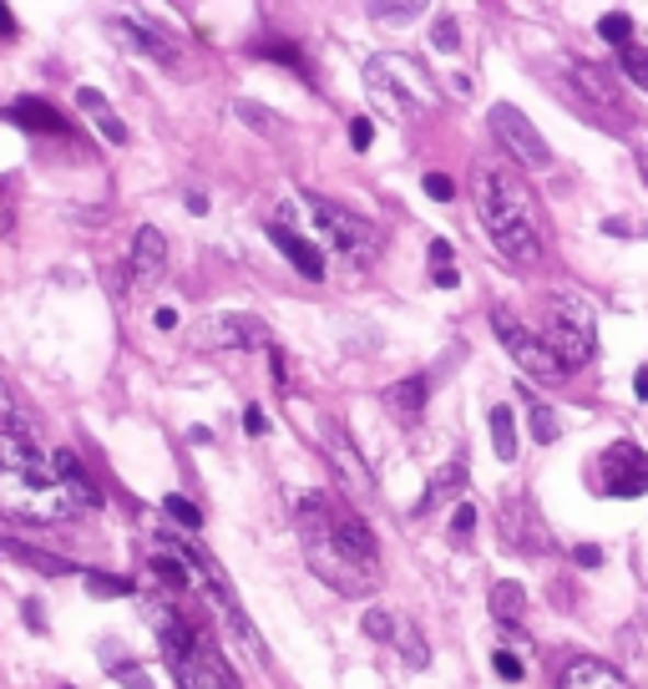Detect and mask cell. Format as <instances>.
I'll return each mask as SVG.
<instances>
[{
    "label": "cell",
    "mask_w": 648,
    "mask_h": 689,
    "mask_svg": "<svg viewBox=\"0 0 648 689\" xmlns=\"http://www.w3.org/2000/svg\"><path fill=\"white\" fill-rule=\"evenodd\" d=\"M87 588H92L96 598H127L133 594L127 578H112V573H96V568H87Z\"/></svg>",
    "instance_id": "obj_30"
},
{
    "label": "cell",
    "mask_w": 648,
    "mask_h": 689,
    "mask_svg": "<svg viewBox=\"0 0 648 689\" xmlns=\"http://www.w3.org/2000/svg\"><path fill=\"white\" fill-rule=\"evenodd\" d=\"M634 396L648 406V371H638V375H634Z\"/></svg>",
    "instance_id": "obj_49"
},
{
    "label": "cell",
    "mask_w": 648,
    "mask_h": 689,
    "mask_svg": "<svg viewBox=\"0 0 648 689\" xmlns=\"http://www.w3.org/2000/svg\"><path fill=\"white\" fill-rule=\"evenodd\" d=\"M234 112H239V122H249V127H259V133H274V117H269L259 102H234Z\"/></svg>",
    "instance_id": "obj_36"
},
{
    "label": "cell",
    "mask_w": 648,
    "mask_h": 689,
    "mask_svg": "<svg viewBox=\"0 0 648 689\" xmlns=\"http://www.w3.org/2000/svg\"><path fill=\"white\" fill-rule=\"evenodd\" d=\"M491 447H497L502 462L516 456V426H512V411H507V406H491Z\"/></svg>",
    "instance_id": "obj_24"
},
{
    "label": "cell",
    "mask_w": 648,
    "mask_h": 689,
    "mask_svg": "<svg viewBox=\"0 0 648 689\" xmlns=\"http://www.w3.org/2000/svg\"><path fill=\"white\" fill-rule=\"evenodd\" d=\"M396 650H400V659H406L410 669H425V664H431V650H425V639H421L416 623H400L396 629Z\"/></svg>",
    "instance_id": "obj_25"
},
{
    "label": "cell",
    "mask_w": 648,
    "mask_h": 689,
    "mask_svg": "<svg viewBox=\"0 0 648 689\" xmlns=\"http://www.w3.org/2000/svg\"><path fill=\"white\" fill-rule=\"evenodd\" d=\"M143 613H147V623H152V634H158V650H162V659H168L178 689H239V679H234V669L224 664V654L213 650L208 639L198 634V623H187L168 598H162V603L158 598H143Z\"/></svg>",
    "instance_id": "obj_4"
},
{
    "label": "cell",
    "mask_w": 648,
    "mask_h": 689,
    "mask_svg": "<svg viewBox=\"0 0 648 689\" xmlns=\"http://www.w3.org/2000/svg\"><path fill=\"white\" fill-rule=\"evenodd\" d=\"M187 213H208V199H203V193H187Z\"/></svg>",
    "instance_id": "obj_50"
},
{
    "label": "cell",
    "mask_w": 648,
    "mask_h": 689,
    "mask_svg": "<svg viewBox=\"0 0 648 689\" xmlns=\"http://www.w3.org/2000/svg\"><path fill=\"white\" fill-rule=\"evenodd\" d=\"M598 31H603V41H613V46H623V52H628V46H634V21H628V15L623 11H609L603 15V21H598Z\"/></svg>",
    "instance_id": "obj_29"
},
{
    "label": "cell",
    "mask_w": 648,
    "mask_h": 689,
    "mask_svg": "<svg viewBox=\"0 0 648 689\" xmlns=\"http://www.w3.org/2000/svg\"><path fill=\"white\" fill-rule=\"evenodd\" d=\"M26 623H31V629H46V613H41V603H26Z\"/></svg>",
    "instance_id": "obj_48"
},
{
    "label": "cell",
    "mask_w": 648,
    "mask_h": 689,
    "mask_svg": "<svg viewBox=\"0 0 648 689\" xmlns=\"http://www.w3.org/2000/svg\"><path fill=\"white\" fill-rule=\"evenodd\" d=\"M477 218L487 228V239L512 259V264L532 269L543 259V213L532 203V193L516 178L497 168L477 172Z\"/></svg>",
    "instance_id": "obj_3"
},
{
    "label": "cell",
    "mask_w": 648,
    "mask_h": 689,
    "mask_svg": "<svg viewBox=\"0 0 648 689\" xmlns=\"http://www.w3.org/2000/svg\"><path fill=\"white\" fill-rule=\"evenodd\" d=\"M598 472H603V492H609V497H644L648 451L634 447V441H613V447L598 456Z\"/></svg>",
    "instance_id": "obj_10"
},
{
    "label": "cell",
    "mask_w": 648,
    "mask_h": 689,
    "mask_svg": "<svg viewBox=\"0 0 648 689\" xmlns=\"http://www.w3.org/2000/svg\"><path fill=\"white\" fill-rule=\"evenodd\" d=\"M193 344L198 350H249V344H269V325L243 315V309H224L193 330Z\"/></svg>",
    "instance_id": "obj_11"
},
{
    "label": "cell",
    "mask_w": 648,
    "mask_h": 689,
    "mask_svg": "<svg viewBox=\"0 0 648 689\" xmlns=\"http://www.w3.org/2000/svg\"><path fill=\"white\" fill-rule=\"evenodd\" d=\"M152 330H178V309H172V305L152 309Z\"/></svg>",
    "instance_id": "obj_45"
},
{
    "label": "cell",
    "mask_w": 648,
    "mask_h": 689,
    "mask_svg": "<svg viewBox=\"0 0 648 689\" xmlns=\"http://www.w3.org/2000/svg\"><path fill=\"white\" fill-rule=\"evenodd\" d=\"M305 203H309V213H315V228L325 234V244L340 253L344 264L371 269L375 259H380L385 239H380V228H375L371 218H360V213L340 208V203H330V199H315V193H309Z\"/></svg>",
    "instance_id": "obj_7"
},
{
    "label": "cell",
    "mask_w": 648,
    "mask_h": 689,
    "mask_svg": "<svg viewBox=\"0 0 648 689\" xmlns=\"http://www.w3.org/2000/svg\"><path fill=\"white\" fill-rule=\"evenodd\" d=\"M269 244H274V249L284 253V259H289V264L299 269L305 279H325V274H330V269H325V249H315L305 234H294L284 218H274V224H269Z\"/></svg>",
    "instance_id": "obj_13"
},
{
    "label": "cell",
    "mask_w": 648,
    "mask_h": 689,
    "mask_svg": "<svg viewBox=\"0 0 648 689\" xmlns=\"http://www.w3.org/2000/svg\"><path fill=\"white\" fill-rule=\"evenodd\" d=\"M77 106H87L92 117H106V97L96 92V87H81V92H77Z\"/></svg>",
    "instance_id": "obj_42"
},
{
    "label": "cell",
    "mask_w": 648,
    "mask_h": 689,
    "mask_svg": "<svg viewBox=\"0 0 648 689\" xmlns=\"http://www.w3.org/2000/svg\"><path fill=\"white\" fill-rule=\"evenodd\" d=\"M421 15V0H406V5H371V21H410Z\"/></svg>",
    "instance_id": "obj_37"
},
{
    "label": "cell",
    "mask_w": 648,
    "mask_h": 689,
    "mask_svg": "<svg viewBox=\"0 0 648 689\" xmlns=\"http://www.w3.org/2000/svg\"><path fill=\"white\" fill-rule=\"evenodd\" d=\"M425 400H431V381L425 375H406V381L385 385V406H390L396 421H421Z\"/></svg>",
    "instance_id": "obj_17"
},
{
    "label": "cell",
    "mask_w": 648,
    "mask_h": 689,
    "mask_svg": "<svg viewBox=\"0 0 648 689\" xmlns=\"http://www.w3.org/2000/svg\"><path fill=\"white\" fill-rule=\"evenodd\" d=\"M425 199L451 203V199H456V183H451L446 172H425Z\"/></svg>",
    "instance_id": "obj_39"
},
{
    "label": "cell",
    "mask_w": 648,
    "mask_h": 689,
    "mask_svg": "<svg viewBox=\"0 0 648 689\" xmlns=\"http://www.w3.org/2000/svg\"><path fill=\"white\" fill-rule=\"evenodd\" d=\"M5 553H11V557H21L26 568L46 573V578H67V573H71V563H61V557H52V553H41V547L15 543V538H5Z\"/></svg>",
    "instance_id": "obj_22"
},
{
    "label": "cell",
    "mask_w": 648,
    "mask_h": 689,
    "mask_svg": "<svg viewBox=\"0 0 648 689\" xmlns=\"http://www.w3.org/2000/svg\"><path fill=\"white\" fill-rule=\"evenodd\" d=\"M350 143L365 153V147L375 143V122H371V117H355V122H350Z\"/></svg>",
    "instance_id": "obj_41"
},
{
    "label": "cell",
    "mask_w": 648,
    "mask_h": 689,
    "mask_svg": "<svg viewBox=\"0 0 648 689\" xmlns=\"http://www.w3.org/2000/svg\"><path fill=\"white\" fill-rule=\"evenodd\" d=\"M557 689H634V685H628L613 664L593 659V654H572V659L562 664V675H557Z\"/></svg>",
    "instance_id": "obj_14"
},
{
    "label": "cell",
    "mask_w": 648,
    "mask_h": 689,
    "mask_svg": "<svg viewBox=\"0 0 648 689\" xmlns=\"http://www.w3.org/2000/svg\"><path fill=\"white\" fill-rule=\"evenodd\" d=\"M491 330H497V340L507 344V355H512L527 375H537V381H562V375H568V365H562V360L547 350L543 335L527 330V325H522L512 309H497V315H491Z\"/></svg>",
    "instance_id": "obj_8"
},
{
    "label": "cell",
    "mask_w": 648,
    "mask_h": 689,
    "mask_svg": "<svg viewBox=\"0 0 648 689\" xmlns=\"http://www.w3.org/2000/svg\"><path fill=\"white\" fill-rule=\"evenodd\" d=\"M462 487H466V466H462V462H451V466H436V472H431V492H425L421 512H425V507H436L441 497H451V492H462Z\"/></svg>",
    "instance_id": "obj_23"
},
{
    "label": "cell",
    "mask_w": 648,
    "mask_h": 689,
    "mask_svg": "<svg viewBox=\"0 0 648 689\" xmlns=\"http://www.w3.org/2000/svg\"><path fill=\"white\" fill-rule=\"evenodd\" d=\"M269 365H274V381L289 385V365H284V350H269Z\"/></svg>",
    "instance_id": "obj_47"
},
{
    "label": "cell",
    "mask_w": 648,
    "mask_h": 689,
    "mask_svg": "<svg viewBox=\"0 0 648 689\" xmlns=\"http://www.w3.org/2000/svg\"><path fill=\"white\" fill-rule=\"evenodd\" d=\"M253 52L259 56H269V61H284V67H294L299 71V77L305 81H315V71H309V61L299 52H294V46H284V41H264V46H253Z\"/></svg>",
    "instance_id": "obj_28"
},
{
    "label": "cell",
    "mask_w": 648,
    "mask_h": 689,
    "mask_svg": "<svg viewBox=\"0 0 648 689\" xmlns=\"http://www.w3.org/2000/svg\"><path fill=\"white\" fill-rule=\"evenodd\" d=\"M527 416H532V437L543 441V447H553L557 431H562V421H557L553 406H547V400H537V396H527Z\"/></svg>",
    "instance_id": "obj_26"
},
{
    "label": "cell",
    "mask_w": 648,
    "mask_h": 689,
    "mask_svg": "<svg viewBox=\"0 0 648 689\" xmlns=\"http://www.w3.org/2000/svg\"><path fill=\"white\" fill-rule=\"evenodd\" d=\"M451 532H456V543H466V538L477 532V507H471V502H456V512H451Z\"/></svg>",
    "instance_id": "obj_35"
},
{
    "label": "cell",
    "mask_w": 648,
    "mask_h": 689,
    "mask_svg": "<svg viewBox=\"0 0 648 689\" xmlns=\"http://www.w3.org/2000/svg\"><path fill=\"white\" fill-rule=\"evenodd\" d=\"M243 421H249V437H264V431H269V421H264V411H259V406H249V411H243Z\"/></svg>",
    "instance_id": "obj_46"
},
{
    "label": "cell",
    "mask_w": 648,
    "mask_h": 689,
    "mask_svg": "<svg viewBox=\"0 0 648 689\" xmlns=\"http://www.w3.org/2000/svg\"><path fill=\"white\" fill-rule=\"evenodd\" d=\"M572 563H578V568H598V563H603V547L578 543V547H572Z\"/></svg>",
    "instance_id": "obj_43"
},
{
    "label": "cell",
    "mask_w": 648,
    "mask_h": 689,
    "mask_svg": "<svg viewBox=\"0 0 648 689\" xmlns=\"http://www.w3.org/2000/svg\"><path fill=\"white\" fill-rule=\"evenodd\" d=\"M491 664H497V675H502L507 685H516V679H522V659H516L512 650H497V659H491Z\"/></svg>",
    "instance_id": "obj_40"
},
{
    "label": "cell",
    "mask_w": 648,
    "mask_h": 689,
    "mask_svg": "<svg viewBox=\"0 0 648 689\" xmlns=\"http://www.w3.org/2000/svg\"><path fill=\"white\" fill-rule=\"evenodd\" d=\"M618 67H623V77H628V81L648 87V52H644V46H628V52L618 56Z\"/></svg>",
    "instance_id": "obj_33"
},
{
    "label": "cell",
    "mask_w": 648,
    "mask_h": 689,
    "mask_svg": "<svg viewBox=\"0 0 648 689\" xmlns=\"http://www.w3.org/2000/svg\"><path fill=\"white\" fill-rule=\"evenodd\" d=\"M456 253H451V244L446 239H431V279H436L441 290H456L462 284V274H456Z\"/></svg>",
    "instance_id": "obj_27"
},
{
    "label": "cell",
    "mask_w": 648,
    "mask_h": 689,
    "mask_svg": "<svg viewBox=\"0 0 648 689\" xmlns=\"http://www.w3.org/2000/svg\"><path fill=\"white\" fill-rule=\"evenodd\" d=\"M543 340L568 371L588 365L598 350V325H593V305L582 294H547V309H543Z\"/></svg>",
    "instance_id": "obj_6"
},
{
    "label": "cell",
    "mask_w": 648,
    "mask_h": 689,
    "mask_svg": "<svg viewBox=\"0 0 648 689\" xmlns=\"http://www.w3.org/2000/svg\"><path fill=\"white\" fill-rule=\"evenodd\" d=\"M52 456H56V477H61L67 497L77 502V512H96V507H102V497H96L92 477H87V466H81L71 451H52Z\"/></svg>",
    "instance_id": "obj_18"
},
{
    "label": "cell",
    "mask_w": 648,
    "mask_h": 689,
    "mask_svg": "<svg viewBox=\"0 0 648 689\" xmlns=\"http://www.w3.org/2000/svg\"><path fill=\"white\" fill-rule=\"evenodd\" d=\"M294 522H299V538H305V557H309V568H315V578H325L344 598L371 594L375 578H380V543L365 528V517L340 507L325 492H305Z\"/></svg>",
    "instance_id": "obj_1"
},
{
    "label": "cell",
    "mask_w": 648,
    "mask_h": 689,
    "mask_svg": "<svg viewBox=\"0 0 648 689\" xmlns=\"http://www.w3.org/2000/svg\"><path fill=\"white\" fill-rule=\"evenodd\" d=\"M162 264H168V244H162L158 228H137V239H133V259H127V269H133L137 279H158Z\"/></svg>",
    "instance_id": "obj_19"
},
{
    "label": "cell",
    "mask_w": 648,
    "mask_h": 689,
    "mask_svg": "<svg viewBox=\"0 0 648 689\" xmlns=\"http://www.w3.org/2000/svg\"><path fill=\"white\" fill-rule=\"evenodd\" d=\"M487 603H491V619L502 623V629H516L522 613H527V588H522V584H497Z\"/></svg>",
    "instance_id": "obj_21"
},
{
    "label": "cell",
    "mask_w": 648,
    "mask_h": 689,
    "mask_svg": "<svg viewBox=\"0 0 648 689\" xmlns=\"http://www.w3.org/2000/svg\"><path fill=\"white\" fill-rule=\"evenodd\" d=\"M360 629H365V639H375V644H385V639H396L400 623L390 619L385 609H365V619H360Z\"/></svg>",
    "instance_id": "obj_31"
},
{
    "label": "cell",
    "mask_w": 648,
    "mask_h": 689,
    "mask_svg": "<svg viewBox=\"0 0 648 689\" xmlns=\"http://www.w3.org/2000/svg\"><path fill=\"white\" fill-rule=\"evenodd\" d=\"M112 31H117V36H127L133 46H143L152 61H168V67H178V61H183V46H178V41H172L162 26H147V21H137V15H122Z\"/></svg>",
    "instance_id": "obj_15"
},
{
    "label": "cell",
    "mask_w": 648,
    "mask_h": 689,
    "mask_svg": "<svg viewBox=\"0 0 648 689\" xmlns=\"http://www.w3.org/2000/svg\"><path fill=\"white\" fill-rule=\"evenodd\" d=\"M5 117L15 122V127H26V133H52V137H71V122L56 112L46 97H15L11 112Z\"/></svg>",
    "instance_id": "obj_16"
},
{
    "label": "cell",
    "mask_w": 648,
    "mask_h": 689,
    "mask_svg": "<svg viewBox=\"0 0 648 689\" xmlns=\"http://www.w3.org/2000/svg\"><path fill=\"white\" fill-rule=\"evenodd\" d=\"M491 133H497V143H502L516 162H527V168H547V162H553V147L543 143V133H537L516 106H507V102L491 106Z\"/></svg>",
    "instance_id": "obj_9"
},
{
    "label": "cell",
    "mask_w": 648,
    "mask_h": 689,
    "mask_svg": "<svg viewBox=\"0 0 648 689\" xmlns=\"http://www.w3.org/2000/svg\"><path fill=\"white\" fill-rule=\"evenodd\" d=\"M319 441H325V456L334 462V472H340L344 487H350V492H371V487H375L371 466H365V456L350 447V437H344L340 421H325V426H319Z\"/></svg>",
    "instance_id": "obj_12"
},
{
    "label": "cell",
    "mask_w": 648,
    "mask_h": 689,
    "mask_svg": "<svg viewBox=\"0 0 648 689\" xmlns=\"http://www.w3.org/2000/svg\"><path fill=\"white\" fill-rule=\"evenodd\" d=\"M431 46H436V52H456V46H462V31H456V15H441L436 26H431Z\"/></svg>",
    "instance_id": "obj_34"
},
{
    "label": "cell",
    "mask_w": 648,
    "mask_h": 689,
    "mask_svg": "<svg viewBox=\"0 0 648 689\" xmlns=\"http://www.w3.org/2000/svg\"><path fill=\"white\" fill-rule=\"evenodd\" d=\"M0 507L15 522H67L77 502L56 477V456H41L15 400L5 396V431H0Z\"/></svg>",
    "instance_id": "obj_2"
},
{
    "label": "cell",
    "mask_w": 648,
    "mask_h": 689,
    "mask_svg": "<svg viewBox=\"0 0 648 689\" xmlns=\"http://www.w3.org/2000/svg\"><path fill=\"white\" fill-rule=\"evenodd\" d=\"M56 689H71V685H56Z\"/></svg>",
    "instance_id": "obj_52"
},
{
    "label": "cell",
    "mask_w": 648,
    "mask_h": 689,
    "mask_svg": "<svg viewBox=\"0 0 648 689\" xmlns=\"http://www.w3.org/2000/svg\"><path fill=\"white\" fill-rule=\"evenodd\" d=\"M162 512H168L172 522H183V528H203V512L187 502V497H178V492H172V497H162Z\"/></svg>",
    "instance_id": "obj_32"
},
{
    "label": "cell",
    "mask_w": 648,
    "mask_h": 689,
    "mask_svg": "<svg viewBox=\"0 0 648 689\" xmlns=\"http://www.w3.org/2000/svg\"><path fill=\"white\" fill-rule=\"evenodd\" d=\"M112 679H117V685H127V689H152V679H147L143 664H117V669H112Z\"/></svg>",
    "instance_id": "obj_38"
},
{
    "label": "cell",
    "mask_w": 648,
    "mask_h": 689,
    "mask_svg": "<svg viewBox=\"0 0 648 689\" xmlns=\"http://www.w3.org/2000/svg\"><path fill=\"white\" fill-rule=\"evenodd\" d=\"M365 92L390 122H406L425 106H436V87L425 81L421 61H410V56H375L365 67Z\"/></svg>",
    "instance_id": "obj_5"
},
{
    "label": "cell",
    "mask_w": 648,
    "mask_h": 689,
    "mask_svg": "<svg viewBox=\"0 0 648 689\" xmlns=\"http://www.w3.org/2000/svg\"><path fill=\"white\" fill-rule=\"evenodd\" d=\"M644 172H648V153H644Z\"/></svg>",
    "instance_id": "obj_51"
},
{
    "label": "cell",
    "mask_w": 648,
    "mask_h": 689,
    "mask_svg": "<svg viewBox=\"0 0 648 689\" xmlns=\"http://www.w3.org/2000/svg\"><path fill=\"white\" fill-rule=\"evenodd\" d=\"M572 81H578V87H582L588 97H593L598 106H623V87H618V77H613L609 67L578 61V67H572Z\"/></svg>",
    "instance_id": "obj_20"
},
{
    "label": "cell",
    "mask_w": 648,
    "mask_h": 689,
    "mask_svg": "<svg viewBox=\"0 0 648 689\" xmlns=\"http://www.w3.org/2000/svg\"><path fill=\"white\" fill-rule=\"evenodd\" d=\"M96 127H102V133H106V143H127V127H122V122L117 117H112V112H106V117H96Z\"/></svg>",
    "instance_id": "obj_44"
}]
</instances>
